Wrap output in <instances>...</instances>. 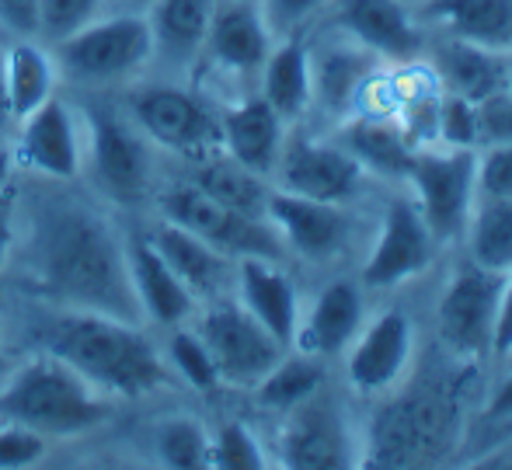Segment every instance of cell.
<instances>
[{
    "label": "cell",
    "mask_w": 512,
    "mask_h": 470,
    "mask_svg": "<svg viewBox=\"0 0 512 470\" xmlns=\"http://www.w3.org/2000/svg\"><path fill=\"white\" fill-rule=\"evenodd\" d=\"M18 175V168H14V154H11V143H7V136H0V188L11 185V178Z\"/></svg>",
    "instance_id": "681fc988"
},
{
    "label": "cell",
    "mask_w": 512,
    "mask_h": 470,
    "mask_svg": "<svg viewBox=\"0 0 512 470\" xmlns=\"http://www.w3.org/2000/svg\"><path fill=\"white\" fill-rule=\"evenodd\" d=\"M279 425L276 460L283 467L321 470V467H356V439L345 418V408L335 397L324 394V387L304 404L290 408Z\"/></svg>",
    "instance_id": "2e32d148"
},
{
    "label": "cell",
    "mask_w": 512,
    "mask_h": 470,
    "mask_svg": "<svg viewBox=\"0 0 512 470\" xmlns=\"http://www.w3.org/2000/svg\"><path fill=\"white\" fill-rule=\"evenodd\" d=\"M0 32L7 39H39V0H0Z\"/></svg>",
    "instance_id": "ee69618b"
},
{
    "label": "cell",
    "mask_w": 512,
    "mask_h": 470,
    "mask_svg": "<svg viewBox=\"0 0 512 470\" xmlns=\"http://www.w3.org/2000/svg\"><path fill=\"white\" fill-rule=\"evenodd\" d=\"M405 182L439 248L460 244L467 216L478 199V150L443 147V143L418 147Z\"/></svg>",
    "instance_id": "9c48e42d"
},
{
    "label": "cell",
    "mask_w": 512,
    "mask_h": 470,
    "mask_svg": "<svg viewBox=\"0 0 512 470\" xmlns=\"http://www.w3.org/2000/svg\"><path fill=\"white\" fill-rule=\"evenodd\" d=\"M49 439L18 422L0 418V470H25L49 457Z\"/></svg>",
    "instance_id": "ab89813d"
},
{
    "label": "cell",
    "mask_w": 512,
    "mask_h": 470,
    "mask_svg": "<svg viewBox=\"0 0 512 470\" xmlns=\"http://www.w3.org/2000/svg\"><path fill=\"white\" fill-rule=\"evenodd\" d=\"M272 46H276V39H272L255 0H216L196 70H209L234 88H241V84L255 88L258 70H262Z\"/></svg>",
    "instance_id": "e0dca14e"
},
{
    "label": "cell",
    "mask_w": 512,
    "mask_h": 470,
    "mask_svg": "<svg viewBox=\"0 0 512 470\" xmlns=\"http://www.w3.org/2000/svg\"><path fill=\"white\" fill-rule=\"evenodd\" d=\"M18 178V175H14ZM0 188V282L11 276L14 262V237H18V220H14V202H18V182Z\"/></svg>",
    "instance_id": "f6af8a7d"
},
{
    "label": "cell",
    "mask_w": 512,
    "mask_h": 470,
    "mask_svg": "<svg viewBox=\"0 0 512 470\" xmlns=\"http://www.w3.org/2000/svg\"><path fill=\"white\" fill-rule=\"evenodd\" d=\"M154 216L168 223H178L189 234L203 237L213 248H220L230 258H279V262H290L283 241L272 230L269 220H251L234 209H227L223 202H216L213 195L203 192L192 178H171L161 182L154 192Z\"/></svg>",
    "instance_id": "ba28073f"
},
{
    "label": "cell",
    "mask_w": 512,
    "mask_h": 470,
    "mask_svg": "<svg viewBox=\"0 0 512 470\" xmlns=\"http://www.w3.org/2000/svg\"><path fill=\"white\" fill-rule=\"evenodd\" d=\"M286 133L290 126L258 91H241L220 105V150L265 178L276 171Z\"/></svg>",
    "instance_id": "603a6c76"
},
{
    "label": "cell",
    "mask_w": 512,
    "mask_h": 470,
    "mask_svg": "<svg viewBox=\"0 0 512 470\" xmlns=\"http://www.w3.org/2000/svg\"><path fill=\"white\" fill-rule=\"evenodd\" d=\"M506 56L509 53H492V49L471 46V42L450 39V35H429L422 63L432 70L436 84L446 94L478 101L506 88Z\"/></svg>",
    "instance_id": "83f0119b"
},
{
    "label": "cell",
    "mask_w": 512,
    "mask_h": 470,
    "mask_svg": "<svg viewBox=\"0 0 512 470\" xmlns=\"http://www.w3.org/2000/svg\"><path fill=\"white\" fill-rule=\"evenodd\" d=\"M502 276L474 265L471 258L457 265L446 279L436 303L439 345L457 359L492 356L495 310H499Z\"/></svg>",
    "instance_id": "9a60e30c"
},
{
    "label": "cell",
    "mask_w": 512,
    "mask_h": 470,
    "mask_svg": "<svg viewBox=\"0 0 512 470\" xmlns=\"http://www.w3.org/2000/svg\"><path fill=\"white\" fill-rule=\"evenodd\" d=\"M14 168L21 175L46 178V182H81L84 178V122L74 98L63 88L18 119L7 133Z\"/></svg>",
    "instance_id": "7c38bea8"
},
{
    "label": "cell",
    "mask_w": 512,
    "mask_h": 470,
    "mask_svg": "<svg viewBox=\"0 0 512 470\" xmlns=\"http://www.w3.org/2000/svg\"><path fill=\"white\" fill-rule=\"evenodd\" d=\"M345 383L363 401H384L415 373L418 328L401 307L366 314L359 335L345 349Z\"/></svg>",
    "instance_id": "8fae6325"
},
{
    "label": "cell",
    "mask_w": 512,
    "mask_h": 470,
    "mask_svg": "<svg viewBox=\"0 0 512 470\" xmlns=\"http://www.w3.org/2000/svg\"><path fill=\"white\" fill-rule=\"evenodd\" d=\"M0 77L11 105V122L25 119L63 88L53 49L42 39H7L0 46Z\"/></svg>",
    "instance_id": "4dcf8cb0"
},
{
    "label": "cell",
    "mask_w": 512,
    "mask_h": 470,
    "mask_svg": "<svg viewBox=\"0 0 512 470\" xmlns=\"http://www.w3.org/2000/svg\"><path fill=\"white\" fill-rule=\"evenodd\" d=\"M262 11L265 25H269L272 39H286V35H304V28L328 11L331 0H255Z\"/></svg>",
    "instance_id": "60d3db41"
},
{
    "label": "cell",
    "mask_w": 512,
    "mask_h": 470,
    "mask_svg": "<svg viewBox=\"0 0 512 470\" xmlns=\"http://www.w3.org/2000/svg\"><path fill=\"white\" fill-rule=\"evenodd\" d=\"M506 88L512 91V53L506 56Z\"/></svg>",
    "instance_id": "f5cc1de1"
},
{
    "label": "cell",
    "mask_w": 512,
    "mask_h": 470,
    "mask_svg": "<svg viewBox=\"0 0 512 470\" xmlns=\"http://www.w3.org/2000/svg\"><path fill=\"white\" fill-rule=\"evenodd\" d=\"M405 4H408V7H415V4H422V0H405Z\"/></svg>",
    "instance_id": "db71d44e"
},
{
    "label": "cell",
    "mask_w": 512,
    "mask_h": 470,
    "mask_svg": "<svg viewBox=\"0 0 512 470\" xmlns=\"http://www.w3.org/2000/svg\"><path fill=\"white\" fill-rule=\"evenodd\" d=\"M509 356H512V269L502 276L499 310H495V331H492V359L502 366Z\"/></svg>",
    "instance_id": "bcb514c9"
},
{
    "label": "cell",
    "mask_w": 512,
    "mask_h": 470,
    "mask_svg": "<svg viewBox=\"0 0 512 470\" xmlns=\"http://www.w3.org/2000/svg\"><path fill=\"white\" fill-rule=\"evenodd\" d=\"M216 0H150L147 21L154 35V70L196 74Z\"/></svg>",
    "instance_id": "484cf974"
},
{
    "label": "cell",
    "mask_w": 512,
    "mask_h": 470,
    "mask_svg": "<svg viewBox=\"0 0 512 470\" xmlns=\"http://www.w3.org/2000/svg\"><path fill=\"white\" fill-rule=\"evenodd\" d=\"M478 195L512 199V140L478 150Z\"/></svg>",
    "instance_id": "7bdbcfd3"
},
{
    "label": "cell",
    "mask_w": 512,
    "mask_h": 470,
    "mask_svg": "<svg viewBox=\"0 0 512 470\" xmlns=\"http://www.w3.org/2000/svg\"><path fill=\"white\" fill-rule=\"evenodd\" d=\"M11 105H7V91H4V77H0V136L11 133Z\"/></svg>",
    "instance_id": "f907efd6"
},
{
    "label": "cell",
    "mask_w": 512,
    "mask_h": 470,
    "mask_svg": "<svg viewBox=\"0 0 512 470\" xmlns=\"http://www.w3.org/2000/svg\"><path fill=\"white\" fill-rule=\"evenodd\" d=\"M192 182L203 192L213 195L216 202H223L227 209L251 220H265V209H269L272 195V178L258 175V171L237 164L234 157H227L223 150H213L203 161L192 164Z\"/></svg>",
    "instance_id": "1f68e13d"
},
{
    "label": "cell",
    "mask_w": 512,
    "mask_h": 470,
    "mask_svg": "<svg viewBox=\"0 0 512 470\" xmlns=\"http://www.w3.org/2000/svg\"><path fill=\"white\" fill-rule=\"evenodd\" d=\"M105 11H112L108 0H39V39L53 46Z\"/></svg>",
    "instance_id": "74e56055"
},
{
    "label": "cell",
    "mask_w": 512,
    "mask_h": 470,
    "mask_svg": "<svg viewBox=\"0 0 512 470\" xmlns=\"http://www.w3.org/2000/svg\"><path fill=\"white\" fill-rule=\"evenodd\" d=\"M147 241L157 248V255L168 262V269L185 282L196 303H213L223 296H234V272H237V258L223 255L220 248H213L203 237L189 234L178 223H168L161 216L143 227Z\"/></svg>",
    "instance_id": "44dd1931"
},
{
    "label": "cell",
    "mask_w": 512,
    "mask_h": 470,
    "mask_svg": "<svg viewBox=\"0 0 512 470\" xmlns=\"http://www.w3.org/2000/svg\"><path fill=\"white\" fill-rule=\"evenodd\" d=\"M366 321V286L359 279H328L314 293V300L300 310L297 335L290 349L307 352V356L331 363L342 359L352 338L359 335Z\"/></svg>",
    "instance_id": "ffe728a7"
},
{
    "label": "cell",
    "mask_w": 512,
    "mask_h": 470,
    "mask_svg": "<svg viewBox=\"0 0 512 470\" xmlns=\"http://www.w3.org/2000/svg\"><path fill=\"white\" fill-rule=\"evenodd\" d=\"M436 143H443V147H460V150H478V108H474L471 98L443 91Z\"/></svg>",
    "instance_id": "f35d334b"
},
{
    "label": "cell",
    "mask_w": 512,
    "mask_h": 470,
    "mask_svg": "<svg viewBox=\"0 0 512 470\" xmlns=\"http://www.w3.org/2000/svg\"><path fill=\"white\" fill-rule=\"evenodd\" d=\"M77 101L84 122V178L112 206L150 202L161 185V150L129 119L122 101L102 91H81Z\"/></svg>",
    "instance_id": "277c9868"
},
{
    "label": "cell",
    "mask_w": 512,
    "mask_h": 470,
    "mask_svg": "<svg viewBox=\"0 0 512 470\" xmlns=\"http://www.w3.org/2000/svg\"><path fill=\"white\" fill-rule=\"evenodd\" d=\"M411 11L429 35L512 53V0H422Z\"/></svg>",
    "instance_id": "4316f807"
},
{
    "label": "cell",
    "mask_w": 512,
    "mask_h": 470,
    "mask_svg": "<svg viewBox=\"0 0 512 470\" xmlns=\"http://www.w3.org/2000/svg\"><path fill=\"white\" fill-rule=\"evenodd\" d=\"M478 108V150L512 140V91L499 88L474 101Z\"/></svg>",
    "instance_id": "b9f144b4"
},
{
    "label": "cell",
    "mask_w": 512,
    "mask_h": 470,
    "mask_svg": "<svg viewBox=\"0 0 512 470\" xmlns=\"http://www.w3.org/2000/svg\"><path fill=\"white\" fill-rule=\"evenodd\" d=\"M192 328L206 342L209 356L216 363L220 383L230 390H251L265 380V373L286 356V345L272 338L234 296L203 303L192 317Z\"/></svg>",
    "instance_id": "30bf717a"
},
{
    "label": "cell",
    "mask_w": 512,
    "mask_h": 470,
    "mask_svg": "<svg viewBox=\"0 0 512 470\" xmlns=\"http://www.w3.org/2000/svg\"><path fill=\"white\" fill-rule=\"evenodd\" d=\"M485 415L492 422H512V363L502 366V380L495 383L492 397H488Z\"/></svg>",
    "instance_id": "7dc6e473"
},
{
    "label": "cell",
    "mask_w": 512,
    "mask_h": 470,
    "mask_svg": "<svg viewBox=\"0 0 512 470\" xmlns=\"http://www.w3.org/2000/svg\"><path fill=\"white\" fill-rule=\"evenodd\" d=\"M464 258L474 265L506 276L512 269V199H485L478 195L464 227Z\"/></svg>",
    "instance_id": "d6a6232c"
},
{
    "label": "cell",
    "mask_w": 512,
    "mask_h": 470,
    "mask_svg": "<svg viewBox=\"0 0 512 470\" xmlns=\"http://www.w3.org/2000/svg\"><path fill=\"white\" fill-rule=\"evenodd\" d=\"M150 460L171 470H199L209 467V429L203 418L189 411H168L154 418L147 429Z\"/></svg>",
    "instance_id": "836d02e7"
},
{
    "label": "cell",
    "mask_w": 512,
    "mask_h": 470,
    "mask_svg": "<svg viewBox=\"0 0 512 470\" xmlns=\"http://www.w3.org/2000/svg\"><path fill=\"white\" fill-rule=\"evenodd\" d=\"M394 401L377 418V432L370 436V450L363 460H380L384 467H422L439 460L453 443L460 425V401L450 387H398Z\"/></svg>",
    "instance_id": "52a82bcc"
},
{
    "label": "cell",
    "mask_w": 512,
    "mask_h": 470,
    "mask_svg": "<svg viewBox=\"0 0 512 470\" xmlns=\"http://www.w3.org/2000/svg\"><path fill=\"white\" fill-rule=\"evenodd\" d=\"M28 352H49L74 366L88 383L115 401H143L178 387L154 328L129 324L95 310H70L25 296V310L11 317Z\"/></svg>",
    "instance_id": "7a4b0ae2"
},
{
    "label": "cell",
    "mask_w": 512,
    "mask_h": 470,
    "mask_svg": "<svg viewBox=\"0 0 512 470\" xmlns=\"http://www.w3.org/2000/svg\"><path fill=\"white\" fill-rule=\"evenodd\" d=\"M119 101L161 154L196 164L220 150V108H213L209 94L196 84L154 81L147 74L143 81L122 88Z\"/></svg>",
    "instance_id": "8992f818"
},
{
    "label": "cell",
    "mask_w": 512,
    "mask_h": 470,
    "mask_svg": "<svg viewBox=\"0 0 512 470\" xmlns=\"http://www.w3.org/2000/svg\"><path fill=\"white\" fill-rule=\"evenodd\" d=\"M269 450L258 432L241 418H227L209 429V467L220 470H262L269 467Z\"/></svg>",
    "instance_id": "8d00e7d4"
},
{
    "label": "cell",
    "mask_w": 512,
    "mask_h": 470,
    "mask_svg": "<svg viewBox=\"0 0 512 470\" xmlns=\"http://www.w3.org/2000/svg\"><path fill=\"white\" fill-rule=\"evenodd\" d=\"M255 91L276 108L286 126H300L314 112V88H310V42L304 35L276 39L262 70H258Z\"/></svg>",
    "instance_id": "f1b7e54d"
},
{
    "label": "cell",
    "mask_w": 512,
    "mask_h": 470,
    "mask_svg": "<svg viewBox=\"0 0 512 470\" xmlns=\"http://www.w3.org/2000/svg\"><path fill=\"white\" fill-rule=\"evenodd\" d=\"M60 84L74 91H122L154 70V35L143 11H105L53 42Z\"/></svg>",
    "instance_id": "5b68a950"
},
{
    "label": "cell",
    "mask_w": 512,
    "mask_h": 470,
    "mask_svg": "<svg viewBox=\"0 0 512 470\" xmlns=\"http://www.w3.org/2000/svg\"><path fill=\"white\" fill-rule=\"evenodd\" d=\"M366 185V171L335 136H317L290 126L279 150L276 171H272V188L304 195L317 202H338L349 206Z\"/></svg>",
    "instance_id": "4fadbf2b"
},
{
    "label": "cell",
    "mask_w": 512,
    "mask_h": 470,
    "mask_svg": "<svg viewBox=\"0 0 512 470\" xmlns=\"http://www.w3.org/2000/svg\"><path fill=\"white\" fill-rule=\"evenodd\" d=\"M338 143L363 164L366 175L387 178V182H405L408 164L418 147H411L405 129L387 115H363L352 112L331 129Z\"/></svg>",
    "instance_id": "f546056e"
},
{
    "label": "cell",
    "mask_w": 512,
    "mask_h": 470,
    "mask_svg": "<svg viewBox=\"0 0 512 470\" xmlns=\"http://www.w3.org/2000/svg\"><path fill=\"white\" fill-rule=\"evenodd\" d=\"M506 363H512V356H509V359H506ZM506 363H502V366H506Z\"/></svg>",
    "instance_id": "11a10c76"
},
{
    "label": "cell",
    "mask_w": 512,
    "mask_h": 470,
    "mask_svg": "<svg viewBox=\"0 0 512 470\" xmlns=\"http://www.w3.org/2000/svg\"><path fill=\"white\" fill-rule=\"evenodd\" d=\"M439 255V241L432 237L425 216L418 213L415 199L391 195L384 202V216L366 248L359 282L366 289H398L405 282L425 276Z\"/></svg>",
    "instance_id": "5bb4252c"
},
{
    "label": "cell",
    "mask_w": 512,
    "mask_h": 470,
    "mask_svg": "<svg viewBox=\"0 0 512 470\" xmlns=\"http://www.w3.org/2000/svg\"><path fill=\"white\" fill-rule=\"evenodd\" d=\"M7 352H11V310H7V282H0V380L14 363Z\"/></svg>",
    "instance_id": "c3c4849f"
},
{
    "label": "cell",
    "mask_w": 512,
    "mask_h": 470,
    "mask_svg": "<svg viewBox=\"0 0 512 470\" xmlns=\"http://www.w3.org/2000/svg\"><path fill=\"white\" fill-rule=\"evenodd\" d=\"M328 28L349 35L370 56L394 67L422 60L429 39L405 0H331Z\"/></svg>",
    "instance_id": "ac0fdd59"
},
{
    "label": "cell",
    "mask_w": 512,
    "mask_h": 470,
    "mask_svg": "<svg viewBox=\"0 0 512 470\" xmlns=\"http://www.w3.org/2000/svg\"><path fill=\"white\" fill-rule=\"evenodd\" d=\"M150 0H108L112 11H147Z\"/></svg>",
    "instance_id": "816d5d0a"
},
{
    "label": "cell",
    "mask_w": 512,
    "mask_h": 470,
    "mask_svg": "<svg viewBox=\"0 0 512 470\" xmlns=\"http://www.w3.org/2000/svg\"><path fill=\"white\" fill-rule=\"evenodd\" d=\"M234 300L269 331L272 338L290 349L293 335H297L300 324V286L293 279V272L286 269V262L279 258H237V272H234Z\"/></svg>",
    "instance_id": "7402d4cb"
},
{
    "label": "cell",
    "mask_w": 512,
    "mask_h": 470,
    "mask_svg": "<svg viewBox=\"0 0 512 470\" xmlns=\"http://www.w3.org/2000/svg\"><path fill=\"white\" fill-rule=\"evenodd\" d=\"M161 349H164V359H168L171 373H175L178 387H189V390H196V394H216V390H223L213 356H209L199 331L192 328V321L164 331Z\"/></svg>",
    "instance_id": "d590c367"
},
{
    "label": "cell",
    "mask_w": 512,
    "mask_h": 470,
    "mask_svg": "<svg viewBox=\"0 0 512 470\" xmlns=\"http://www.w3.org/2000/svg\"><path fill=\"white\" fill-rule=\"evenodd\" d=\"M324 380H328V363L290 349L265 373V380L251 390V397H255L258 408L272 411V415H286L290 408L304 404L307 397H314L324 387Z\"/></svg>",
    "instance_id": "e575fe53"
},
{
    "label": "cell",
    "mask_w": 512,
    "mask_h": 470,
    "mask_svg": "<svg viewBox=\"0 0 512 470\" xmlns=\"http://www.w3.org/2000/svg\"><path fill=\"white\" fill-rule=\"evenodd\" d=\"M126 265L129 282H133L136 303L143 310V324L147 328L171 331L178 324H189L196 317L199 303L196 296L185 289V282L168 269L157 248L147 241L140 230H126Z\"/></svg>",
    "instance_id": "cb8c5ba5"
},
{
    "label": "cell",
    "mask_w": 512,
    "mask_h": 470,
    "mask_svg": "<svg viewBox=\"0 0 512 470\" xmlns=\"http://www.w3.org/2000/svg\"><path fill=\"white\" fill-rule=\"evenodd\" d=\"M119 401L49 352H25L0 380V418L56 439H77L112 422Z\"/></svg>",
    "instance_id": "3957f363"
},
{
    "label": "cell",
    "mask_w": 512,
    "mask_h": 470,
    "mask_svg": "<svg viewBox=\"0 0 512 470\" xmlns=\"http://www.w3.org/2000/svg\"><path fill=\"white\" fill-rule=\"evenodd\" d=\"M265 220L279 234L286 255L310 265L335 262L349 248L352 230H356L349 206L304 199V195L283 192V188H272Z\"/></svg>",
    "instance_id": "d6986e66"
},
{
    "label": "cell",
    "mask_w": 512,
    "mask_h": 470,
    "mask_svg": "<svg viewBox=\"0 0 512 470\" xmlns=\"http://www.w3.org/2000/svg\"><path fill=\"white\" fill-rule=\"evenodd\" d=\"M32 185H18L14 202L18 237L11 272H18L21 296L143 324L119 220L77 192V182L32 178Z\"/></svg>",
    "instance_id": "6da1fadb"
},
{
    "label": "cell",
    "mask_w": 512,
    "mask_h": 470,
    "mask_svg": "<svg viewBox=\"0 0 512 470\" xmlns=\"http://www.w3.org/2000/svg\"><path fill=\"white\" fill-rule=\"evenodd\" d=\"M384 63L370 56L349 35L328 28L324 42L310 46V88H314V108L331 122H342L356 105V94L366 77Z\"/></svg>",
    "instance_id": "d4e9b609"
}]
</instances>
